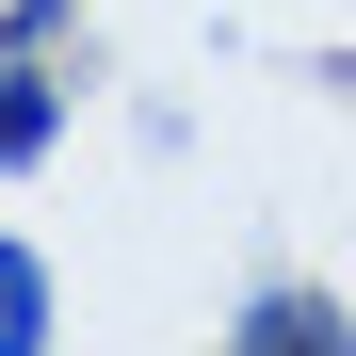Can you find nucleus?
I'll use <instances>...</instances> for the list:
<instances>
[{"label": "nucleus", "instance_id": "f257e3e1", "mask_svg": "<svg viewBox=\"0 0 356 356\" xmlns=\"http://www.w3.org/2000/svg\"><path fill=\"white\" fill-rule=\"evenodd\" d=\"M211 356H356V308L308 291V275H275V291H243V324H227Z\"/></svg>", "mask_w": 356, "mask_h": 356}, {"label": "nucleus", "instance_id": "f03ea898", "mask_svg": "<svg viewBox=\"0 0 356 356\" xmlns=\"http://www.w3.org/2000/svg\"><path fill=\"white\" fill-rule=\"evenodd\" d=\"M49 146H65V65H49V49H17V33H0V178H33Z\"/></svg>", "mask_w": 356, "mask_h": 356}, {"label": "nucleus", "instance_id": "7ed1b4c3", "mask_svg": "<svg viewBox=\"0 0 356 356\" xmlns=\"http://www.w3.org/2000/svg\"><path fill=\"white\" fill-rule=\"evenodd\" d=\"M49 340H65V291L33 243H0V356H49Z\"/></svg>", "mask_w": 356, "mask_h": 356}, {"label": "nucleus", "instance_id": "20e7f679", "mask_svg": "<svg viewBox=\"0 0 356 356\" xmlns=\"http://www.w3.org/2000/svg\"><path fill=\"white\" fill-rule=\"evenodd\" d=\"M0 33H17V49H49V65H65V49H81V0H0Z\"/></svg>", "mask_w": 356, "mask_h": 356}, {"label": "nucleus", "instance_id": "39448f33", "mask_svg": "<svg viewBox=\"0 0 356 356\" xmlns=\"http://www.w3.org/2000/svg\"><path fill=\"white\" fill-rule=\"evenodd\" d=\"M324 81H340V113H356V65H324Z\"/></svg>", "mask_w": 356, "mask_h": 356}]
</instances>
